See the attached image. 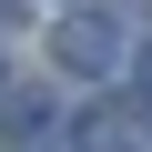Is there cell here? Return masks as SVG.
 <instances>
[{"mask_svg":"<svg viewBox=\"0 0 152 152\" xmlns=\"http://www.w3.org/2000/svg\"><path fill=\"white\" fill-rule=\"evenodd\" d=\"M51 61L71 71V81H112V71H122V20H112V10H61Z\"/></svg>","mask_w":152,"mask_h":152,"instance_id":"obj_1","label":"cell"}]
</instances>
